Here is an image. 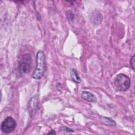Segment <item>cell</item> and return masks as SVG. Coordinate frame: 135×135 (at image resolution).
Listing matches in <instances>:
<instances>
[{
	"label": "cell",
	"instance_id": "cell-1",
	"mask_svg": "<svg viewBox=\"0 0 135 135\" xmlns=\"http://www.w3.org/2000/svg\"><path fill=\"white\" fill-rule=\"evenodd\" d=\"M46 70V60L44 53L42 50H38L36 53V65L32 78L38 80L43 77Z\"/></svg>",
	"mask_w": 135,
	"mask_h": 135
},
{
	"label": "cell",
	"instance_id": "cell-2",
	"mask_svg": "<svg viewBox=\"0 0 135 135\" xmlns=\"http://www.w3.org/2000/svg\"><path fill=\"white\" fill-rule=\"evenodd\" d=\"M114 84L119 91H125L130 86V79L127 75L120 73L115 76L114 80Z\"/></svg>",
	"mask_w": 135,
	"mask_h": 135
},
{
	"label": "cell",
	"instance_id": "cell-3",
	"mask_svg": "<svg viewBox=\"0 0 135 135\" xmlns=\"http://www.w3.org/2000/svg\"><path fill=\"white\" fill-rule=\"evenodd\" d=\"M32 57L29 54H23L19 62L18 70L21 73H28L32 69Z\"/></svg>",
	"mask_w": 135,
	"mask_h": 135
},
{
	"label": "cell",
	"instance_id": "cell-4",
	"mask_svg": "<svg viewBox=\"0 0 135 135\" xmlns=\"http://www.w3.org/2000/svg\"><path fill=\"white\" fill-rule=\"evenodd\" d=\"M16 125V121L12 117H8L2 122L1 129L3 132L9 133L15 130Z\"/></svg>",
	"mask_w": 135,
	"mask_h": 135
},
{
	"label": "cell",
	"instance_id": "cell-5",
	"mask_svg": "<svg viewBox=\"0 0 135 135\" xmlns=\"http://www.w3.org/2000/svg\"><path fill=\"white\" fill-rule=\"evenodd\" d=\"M39 103V97L38 95H35L32 97L28 102V111L29 113L32 117L34 114Z\"/></svg>",
	"mask_w": 135,
	"mask_h": 135
},
{
	"label": "cell",
	"instance_id": "cell-6",
	"mask_svg": "<svg viewBox=\"0 0 135 135\" xmlns=\"http://www.w3.org/2000/svg\"><path fill=\"white\" fill-rule=\"evenodd\" d=\"M90 21L94 25H98L102 22V16L100 13L94 12L92 13L91 16H90Z\"/></svg>",
	"mask_w": 135,
	"mask_h": 135
},
{
	"label": "cell",
	"instance_id": "cell-7",
	"mask_svg": "<svg viewBox=\"0 0 135 135\" xmlns=\"http://www.w3.org/2000/svg\"><path fill=\"white\" fill-rule=\"evenodd\" d=\"M81 97L83 99L86 100L89 102H95L96 101L95 96L93 94L91 93L89 91H82L81 94Z\"/></svg>",
	"mask_w": 135,
	"mask_h": 135
},
{
	"label": "cell",
	"instance_id": "cell-8",
	"mask_svg": "<svg viewBox=\"0 0 135 135\" xmlns=\"http://www.w3.org/2000/svg\"><path fill=\"white\" fill-rule=\"evenodd\" d=\"M70 76L72 80L76 83H80L81 82V79L77 71L74 69H72L70 70Z\"/></svg>",
	"mask_w": 135,
	"mask_h": 135
},
{
	"label": "cell",
	"instance_id": "cell-9",
	"mask_svg": "<svg viewBox=\"0 0 135 135\" xmlns=\"http://www.w3.org/2000/svg\"><path fill=\"white\" fill-rule=\"evenodd\" d=\"M102 122L107 126H114L116 125V122L112 118H108L106 117H102L101 118Z\"/></svg>",
	"mask_w": 135,
	"mask_h": 135
},
{
	"label": "cell",
	"instance_id": "cell-10",
	"mask_svg": "<svg viewBox=\"0 0 135 135\" xmlns=\"http://www.w3.org/2000/svg\"><path fill=\"white\" fill-rule=\"evenodd\" d=\"M66 16L69 20L70 21H73L74 18V15L73 14V13L71 11H66Z\"/></svg>",
	"mask_w": 135,
	"mask_h": 135
},
{
	"label": "cell",
	"instance_id": "cell-11",
	"mask_svg": "<svg viewBox=\"0 0 135 135\" xmlns=\"http://www.w3.org/2000/svg\"><path fill=\"white\" fill-rule=\"evenodd\" d=\"M60 130L61 131H65V132H74L73 130H72V129L71 128H69L68 127H61L60 128Z\"/></svg>",
	"mask_w": 135,
	"mask_h": 135
},
{
	"label": "cell",
	"instance_id": "cell-12",
	"mask_svg": "<svg viewBox=\"0 0 135 135\" xmlns=\"http://www.w3.org/2000/svg\"><path fill=\"white\" fill-rule=\"evenodd\" d=\"M130 65L131 66V68L133 69L134 70V55H133L130 60Z\"/></svg>",
	"mask_w": 135,
	"mask_h": 135
},
{
	"label": "cell",
	"instance_id": "cell-13",
	"mask_svg": "<svg viewBox=\"0 0 135 135\" xmlns=\"http://www.w3.org/2000/svg\"><path fill=\"white\" fill-rule=\"evenodd\" d=\"M47 134H56V132H55V131L54 130H51L50 132H49Z\"/></svg>",
	"mask_w": 135,
	"mask_h": 135
}]
</instances>
